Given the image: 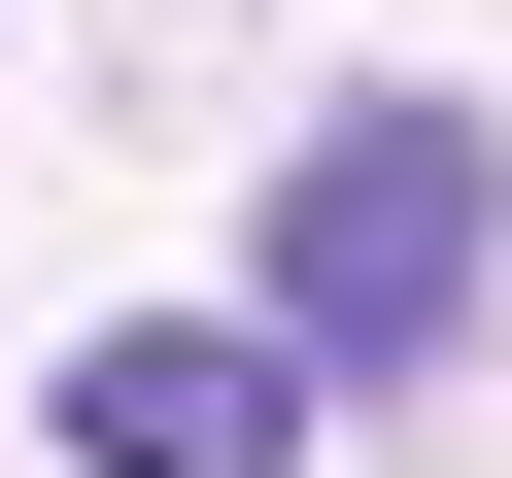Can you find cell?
Instances as JSON below:
<instances>
[{"mask_svg":"<svg viewBox=\"0 0 512 478\" xmlns=\"http://www.w3.org/2000/svg\"><path fill=\"white\" fill-rule=\"evenodd\" d=\"M478 274H512V137H478V103H342V137L274 171V342H308V376H444Z\"/></svg>","mask_w":512,"mask_h":478,"instance_id":"6da1fadb","label":"cell"},{"mask_svg":"<svg viewBox=\"0 0 512 478\" xmlns=\"http://www.w3.org/2000/svg\"><path fill=\"white\" fill-rule=\"evenodd\" d=\"M69 444L103 478H274L308 444V342L274 308H137V342H69Z\"/></svg>","mask_w":512,"mask_h":478,"instance_id":"7a4b0ae2","label":"cell"}]
</instances>
